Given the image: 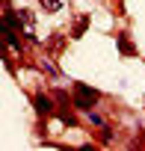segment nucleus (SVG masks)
I'll return each instance as SVG.
<instances>
[{
    "label": "nucleus",
    "instance_id": "1",
    "mask_svg": "<svg viewBox=\"0 0 145 151\" xmlns=\"http://www.w3.org/2000/svg\"><path fill=\"white\" fill-rule=\"evenodd\" d=\"M74 92H77V107H83V110H89V107L98 101V92H92V89H86V86H77Z\"/></svg>",
    "mask_w": 145,
    "mask_h": 151
},
{
    "label": "nucleus",
    "instance_id": "2",
    "mask_svg": "<svg viewBox=\"0 0 145 151\" xmlns=\"http://www.w3.org/2000/svg\"><path fill=\"white\" fill-rule=\"evenodd\" d=\"M42 6L47 12H56V9H62V0H42Z\"/></svg>",
    "mask_w": 145,
    "mask_h": 151
},
{
    "label": "nucleus",
    "instance_id": "3",
    "mask_svg": "<svg viewBox=\"0 0 145 151\" xmlns=\"http://www.w3.org/2000/svg\"><path fill=\"white\" fill-rule=\"evenodd\" d=\"M36 107H39V113H50V104H47V98H36Z\"/></svg>",
    "mask_w": 145,
    "mask_h": 151
},
{
    "label": "nucleus",
    "instance_id": "4",
    "mask_svg": "<svg viewBox=\"0 0 145 151\" xmlns=\"http://www.w3.org/2000/svg\"><path fill=\"white\" fill-rule=\"evenodd\" d=\"M86 24H89V21H86V18H80V21H77V27H74V36H83V30H86Z\"/></svg>",
    "mask_w": 145,
    "mask_h": 151
}]
</instances>
